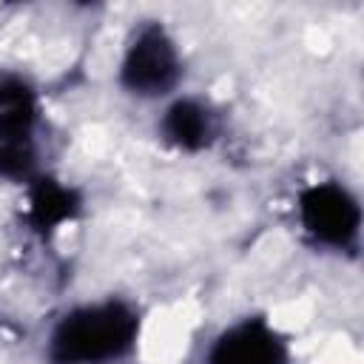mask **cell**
<instances>
[{"mask_svg":"<svg viewBox=\"0 0 364 364\" xmlns=\"http://www.w3.org/2000/svg\"><path fill=\"white\" fill-rule=\"evenodd\" d=\"M136 336V316L119 304H94L65 316L51 336L54 364H105L131 350Z\"/></svg>","mask_w":364,"mask_h":364,"instance_id":"cell-1","label":"cell"},{"mask_svg":"<svg viewBox=\"0 0 364 364\" xmlns=\"http://www.w3.org/2000/svg\"><path fill=\"white\" fill-rule=\"evenodd\" d=\"M122 85L134 94L156 97L176 85L179 80V54L173 48V40L162 31V26H145L134 43L128 46V54L122 60Z\"/></svg>","mask_w":364,"mask_h":364,"instance_id":"cell-2","label":"cell"},{"mask_svg":"<svg viewBox=\"0 0 364 364\" xmlns=\"http://www.w3.org/2000/svg\"><path fill=\"white\" fill-rule=\"evenodd\" d=\"M301 210V222L304 228L324 245L333 247H344L358 236V225H361V213L355 199L338 188V185H313L301 193L299 202Z\"/></svg>","mask_w":364,"mask_h":364,"instance_id":"cell-3","label":"cell"},{"mask_svg":"<svg viewBox=\"0 0 364 364\" xmlns=\"http://www.w3.org/2000/svg\"><path fill=\"white\" fill-rule=\"evenodd\" d=\"M210 364H287V353L267 324L245 321L216 341Z\"/></svg>","mask_w":364,"mask_h":364,"instance_id":"cell-4","label":"cell"},{"mask_svg":"<svg viewBox=\"0 0 364 364\" xmlns=\"http://www.w3.org/2000/svg\"><path fill=\"white\" fill-rule=\"evenodd\" d=\"M34 117H37V105L28 85L20 80L0 82V145L28 142Z\"/></svg>","mask_w":364,"mask_h":364,"instance_id":"cell-5","label":"cell"},{"mask_svg":"<svg viewBox=\"0 0 364 364\" xmlns=\"http://www.w3.org/2000/svg\"><path fill=\"white\" fill-rule=\"evenodd\" d=\"M162 134L182 151H199L210 139V117L193 100H179L165 111Z\"/></svg>","mask_w":364,"mask_h":364,"instance_id":"cell-6","label":"cell"},{"mask_svg":"<svg viewBox=\"0 0 364 364\" xmlns=\"http://www.w3.org/2000/svg\"><path fill=\"white\" fill-rule=\"evenodd\" d=\"M77 193L63 188L54 179H40L31 191V222L37 230H54L57 225H63L65 219H71L77 213Z\"/></svg>","mask_w":364,"mask_h":364,"instance_id":"cell-7","label":"cell"},{"mask_svg":"<svg viewBox=\"0 0 364 364\" xmlns=\"http://www.w3.org/2000/svg\"><path fill=\"white\" fill-rule=\"evenodd\" d=\"M31 171V148L28 142H17V145H0V176H28Z\"/></svg>","mask_w":364,"mask_h":364,"instance_id":"cell-8","label":"cell"}]
</instances>
